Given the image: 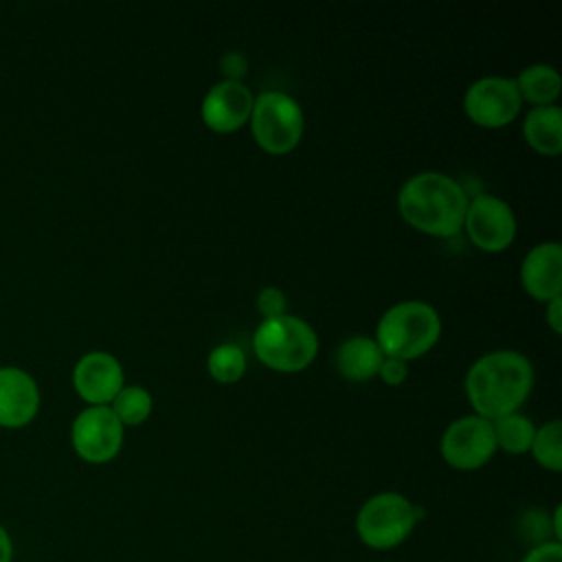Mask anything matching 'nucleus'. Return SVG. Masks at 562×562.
<instances>
[{
  "label": "nucleus",
  "instance_id": "aec40b11",
  "mask_svg": "<svg viewBox=\"0 0 562 562\" xmlns=\"http://www.w3.org/2000/svg\"><path fill=\"white\" fill-rule=\"evenodd\" d=\"M209 375L220 384H233L246 373V353L235 342H222L206 358Z\"/></svg>",
  "mask_w": 562,
  "mask_h": 562
},
{
  "label": "nucleus",
  "instance_id": "7ed1b4c3",
  "mask_svg": "<svg viewBox=\"0 0 562 562\" xmlns=\"http://www.w3.org/2000/svg\"><path fill=\"white\" fill-rule=\"evenodd\" d=\"M441 338V316L424 301H402L391 305L375 325V342L386 358L404 362L428 353Z\"/></svg>",
  "mask_w": 562,
  "mask_h": 562
},
{
  "label": "nucleus",
  "instance_id": "1a4fd4ad",
  "mask_svg": "<svg viewBox=\"0 0 562 562\" xmlns=\"http://www.w3.org/2000/svg\"><path fill=\"white\" fill-rule=\"evenodd\" d=\"M125 428L110 406H86L70 426L75 454L92 465L110 463L123 448Z\"/></svg>",
  "mask_w": 562,
  "mask_h": 562
},
{
  "label": "nucleus",
  "instance_id": "a211bd4d",
  "mask_svg": "<svg viewBox=\"0 0 562 562\" xmlns=\"http://www.w3.org/2000/svg\"><path fill=\"white\" fill-rule=\"evenodd\" d=\"M496 450H503L507 454H525L531 448L536 426L533 422L522 413H509L505 417H498L492 422Z\"/></svg>",
  "mask_w": 562,
  "mask_h": 562
},
{
  "label": "nucleus",
  "instance_id": "a878e982",
  "mask_svg": "<svg viewBox=\"0 0 562 562\" xmlns=\"http://www.w3.org/2000/svg\"><path fill=\"white\" fill-rule=\"evenodd\" d=\"M544 321L553 334L562 331V296H555L549 303H544Z\"/></svg>",
  "mask_w": 562,
  "mask_h": 562
},
{
  "label": "nucleus",
  "instance_id": "9d476101",
  "mask_svg": "<svg viewBox=\"0 0 562 562\" xmlns=\"http://www.w3.org/2000/svg\"><path fill=\"white\" fill-rule=\"evenodd\" d=\"M520 108L522 99L514 79L507 77H481L463 94L465 116L483 130H501L514 123Z\"/></svg>",
  "mask_w": 562,
  "mask_h": 562
},
{
  "label": "nucleus",
  "instance_id": "2eb2a0df",
  "mask_svg": "<svg viewBox=\"0 0 562 562\" xmlns=\"http://www.w3.org/2000/svg\"><path fill=\"white\" fill-rule=\"evenodd\" d=\"M384 360L375 338L351 336L340 342L336 351V369L349 382H364L378 375Z\"/></svg>",
  "mask_w": 562,
  "mask_h": 562
},
{
  "label": "nucleus",
  "instance_id": "393cba45",
  "mask_svg": "<svg viewBox=\"0 0 562 562\" xmlns=\"http://www.w3.org/2000/svg\"><path fill=\"white\" fill-rule=\"evenodd\" d=\"M378 378L389 386H400L408 378V362L384 356V360L380 364V371H378Z\"/></svg>",
  "mask_w": 562,
  "mask_h": 562
},
{
  "label": "nucleus",
  "instance_id": "ddd939ff",
  "mask_svg": "<svg viewBox=\"0 0 562 562\" xmlns=\"http://www.w3.org/2000/svg\"><path fill=\"white\" fill-rule=\"evenodd\" d=\"M520 285L538 303L562 296V246L558 241H540L525 255Z\"/></svg>",
  "mask_w": 562,
  "mask_h": 562
},
{
  "label": "nucleus",
  "instance_id": "4468645a",
  "mask_svg": "<svg viewBox=\"0 0 562 562\" xmlns=\"http://www.w3.org/2000/svg\"><path fill=\"white\" fill-rule=\"evenodd\" d=\"M40 411V389L20 367H0V426L24 428Z\"/></svg>",
  "mask_w": 562,
  "mask_h": 562
},
{
  "label": "nucleus",
  "instance_id": "20e7f679",
  "mask_svg": "<svg viewBox=\"0 0 562 562\" xmlns=\"http://www.w3.org/2000/svg\"><path fill=\"white\" fill-rule=\"evenodd\" d=\"M318 347L321 342L314 327L290 314L261 321L252 334V351L257 360L277 373H299L307 369L314 362Z\"/></svg>",
  "mask_w": 562,
  "mask_h": 562
},
{
  "label": "nucleus",
  "instance_id": "5701e85b",
  "mask_svg": "<svg viewBox=\"0 0 562 562\" xmlns=\"http://www.w3.org/2000/svg\"><path fill=\"white\" fill-rule=\"evenodd\" d=\"M220 70L226 81H241L248 75V59L239 50H228L220 59Z\"/></svg>",
  "mask_w": 562,
  "mask_h": 562
},
{
  "label": "nucleus",
  "instance_id": "f3484780",
  "mask_svg": "<svg viewBox=\"0 0 562 562\" xmlns=\"http://www.w3.org/2000/svg\"><path fill=\"white\" fill-rule=\"evenodd\" d=\"M514 83H516L520 99L531 103V108L555 105V101L562 92L560 75L549 64H531V66L522 68L520 75L514 79Z\"/></svg>",
  "mask_w": 562,
  "mask_h": 562
},
{
  "label": "nucleus",
  "instance_id": "9b49d317",
  "mask_svg": "<svg viewBox=\"0 0 562 562\" xmlns=\"http://www.w3.org/2000/svg\"><path fill=\"white\" fill-rule=\"evenodd\" d=\"M255 94L244 81H217L202 99V123L215 134H233L250 121Z\"/></svg>",
  "mask_w": 562,
  "mask_h": 562
},
{
  "label": "nucleus",
  "instance_id": "f257e3e1",
  "mask_svg": "<svg viewBox=\"0 0 562 562\" xmlns=\"http://www.w3.org/2000/svg\"><path fill=\"white\" fill-rule=\"evenodd\" d=\"M533 389V367L514 349H496L472 362L465 373V397L490 422L516 413Z\"/></svg>",
  "mask_w": 562,
  "mask_h": 562
},
{
  "label": "nucleus",
  "instance_id": "b1692460",
  "mask_svg": "<svg viewBox=\"0 0 562 562\" xmlns=\"http://www.w3.org/2000/svg\"><path fill=\"white\" fill-rule=\"evenodd\" d=\"M520 562H562V542L547 540L540 544H531Z\"/></svg>",
  "mask_w": 562,
  "mask_h": 562
},
{
  "label": "nucleus",
  "instance_id": "f8f14e48",
  "mask_svg": "<svg viewBox=\"0 0 562 562\" xmlns=\"http://www.w3.org/2000/svg\"><path fill=\"white\" fill-rule=\"evenodd\" d=\"M72 386L88 406H110L125 386V373L119 358L112 353L88 351L72 369Z\"/></svg>",
  "mask_w": 562,
  "mask_h": 562
},
{
  "label": "nucleus",
  "instance_id": "0eeeda50",
  "mask_svg": "<svg viewBox=\"0 0 562 562\" xmlns=\"http://www.w3.org/2000/svg\"><path fill=\"white\" fill-rule=\"evenodd\" d=\"M441 459L459 472H474L496 454L492 422L481 415H463L448 424L439 439Z\"/></svg>",
  "mask_w": 562,
  "mask_h": 562
},
{
  "label": "nucleus",
  "instance_id": "6ab92c4d",
  "mask_svg": "<svg viewBox=\"0 0 562 562\" xmlns=\"http://www.w3.org/2000/svg\"><path fill=\"white\" fill-rule=\"evenodd\" d=\"M110 408L116 415V419L123 424V428L125 426H140L151 415L154 400H151V393L145 386L125 384L116 393V397L110 402Z\"/></svg>",
  "mask_w": 562,
  "mask_h": 562
},
{
  "label": "nucleus",
  "instance_id": "bb28decb",
  "mask_svg": "<svg viewBox=\"0 0 562 562\" xmlns=\"http://www.w3.org/2000/svg\"><path fill=\"white\" fill-rule=\"evenodd\" d=\"M0 562H13V540L2 525H0Z\"/></svg>",
  "mask_w": 562,
  "mask_h": 562
},
{
  "label": "nucleus",
  "instance_id": "4be33fe9",
  "mask_svg": "<svg viewBox=\"0 0 562 562\" xmlns=\"http://www.w3.org/2000/svg\"><path fill=\"white\" fill-rule=\"evenodd\" d=\"M285 310H288V301L279 288L268 285L257 294V312L263 316V321L279 318V316L288 314Z\"/></svg>",
  "mask_w": 562,
  "mask_h": 562
},
{
  "label": "nucleus",
  "instance_id": "dca6fc26",
  "mask_svg": "<svg viewBox=\"0 0 562 562\" xmlns=\"http://www.w3.org/2000/svg\"><path fill=\"white\" fill-rule=\"evenodd\" d=\"M522 138L540 156L562 151V110L560 105L531 108L522 119Z\"/></svg>",
  "mask_w": 562,
  "mask_h": 562
},
{
  "label": "nucleus",
  "instance_id": "412c9836",
  "mask_svg": "<svg viewBox=\"0 0 562 562\" xmlns=\"http://www.w3.org/2000/svg\"><path fill=\"white\" fill-rule=\"evenodd\" d=\"M529 452L540 468L549 472H560L562 470V422L551 419L544 426L536 428Z\"/></svg>",
  "mask_w": 562,
  "mask_h": 562
},
{
  "label": "nucleus",
  "instance_id": "423d86ee",
  "mask_svg": "<svg viewBox=\"0 0 562 562\" xmlns=\"http://www.w3.org/2000/svg\"><path fill=\"white\" fill-rule=\"evenodd\" d=\"M250 132L259 149L272 156L290 154L305 132V114L299 101L285 92L268 90L255 97Z\"/></svg>",
  "mask_w": 562,
  "mask_h": 562
},
{
  "label": "nucleus",
  "instance_id": "39448f33",
  "mask_svg": "<svg viewBox=\"0 0 562 562\" xmlns=\"http://www.w3.org/2000/svg\"><path fill=\"white\" fill-rule=\"evenodd\" d=\"M419 507L400 492L369 496L356 514V536L373 551H391L404 544L419 522Z\"/></svg>",
  "mask_w": 562,
  "mask_h": 562
},
{
  "label": "nucleus",
  "instance_id": "f03ea898",
  "mask_svg": "<svg viewBox=\"0 0 562 562\" xmlns=\"http://www.w3.org/2000/svg\"><path fill=\"white\" fill-rule=\"evenodd\" d=\"M468 191L452 176L441 171H419L411 176L397 193L402 220L417 233L448 239L463 231Z\"/></svg>",
  "mask_w": 562,
  "mask_h": 562
},
{
  "label": "nucleus",
  "instance_id": "6e6552de",
  "mask_svg": "<svg viewBox=\"0 0 562 562\" xmlns=\"http://www.w3.org/2000/svg\"><path fill=\"white\" fill-rule=\"evenodd\" d=\"M463 231L479 250L496 255L514 244L518 222L514 209L503 198L479 193L468 202Z\"/></svg>",
  "mask_w": 562,
  "mask_h": 562
}]
</instances>
